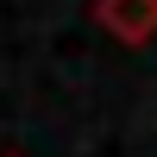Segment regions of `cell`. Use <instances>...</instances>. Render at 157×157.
<instances>
[{"mask_svg": "<svg viewBox=\"0 0 157 157\" xmlns=\"http://www.w3.org/2000/svg\"><path fill=\"white\" fill-rule=\"evenodd\" d=\"M94 19L120 44H145V38H157V0H101Z\"/></svg>", "mask_w": 157, "mask_h": 157, "instance_id": "1", "label": "cell"}]
</instances>
